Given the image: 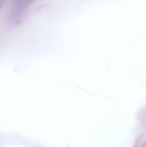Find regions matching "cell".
<instances>
[{
  "label": "cell",
  "mask_w": 146,
  "mask_h": 147,
  "mask_svg": "<svg viewBox=\"0 0 146 147\" xmlns=\"http://www.w3.org/2000/svg\"><path fill=\"white\" fill-rule=\"evenodd\" d=\"M31 1L19 0L14 2L8 16V21L11 24H19L23 21L29 8Z\"/></svg>",
  "instance_id": "obj_1"
},
{
  "label": "cell",
  "mask_w": 146,
  "mask_h": 147,
  "mask_svg": "<svg viewBox=\"0 0 146 147\" xmlns=\"http://www.w3.org/2000/svg\"><path fill=\"white\" fill-rule=\"evenodd\" d=\"M4 1H1V0H0V10L1 9V8H2L3 7V6H4Z\"/></svg>",
  "instance_id": "obj_2"
},
{
  "label": "cell",
  "mask_w": 146,
  "mask_h": 147,
  "mask_svg": "<svg viewBox=\"0 0 146 147\" xmlns=\"http://www.w3.org/2000/svg\"><path fill=\"white\" fill-rule=\"evenodd\" d=\"M140 147H146V142H145V143H144V144H143V145H142V146H140Z\"/></svg>",
  "instance_id": "obj_3"
}]
</instances>
